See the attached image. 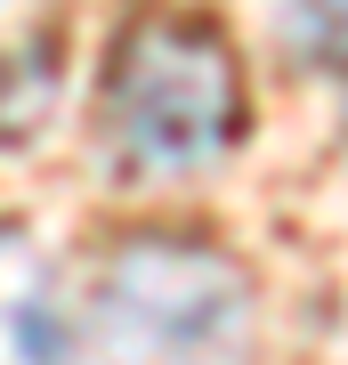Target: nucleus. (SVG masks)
Masks as SVG:
<instances>
[{"mask_svg": "<svg viewBox=\"0 0 348 365\" xmlns=\"http://www.w3.org/2000/svg\"><path fill=\"white\" fill-rule=\"evenodd\" d=\"M90 317L105 365H227L251 333V276L203 235H130Z\"/></svg>", "mask_w": 348, "mask_h": 365, "instance_id": "2", "label": "nucleus"}, {"mask_svg": "<svg viewBox=\"0 0 348 365\" xmlns=\"http://www.w3.org/2000/svg\"><path fill=\"white\" fill-rule=\"evenodd\" d=\"M0 365H81L73 300H65L49 252L9 220H0Z\"/></svg>", "mask_w": 348, "mask_h": 365, "instance_id": "3", "label": "nucleus"}, {"mask_svg": "<svg viewBox=\"0 0 348 365\" xmlns=\"http://www.w3.org/2000/svg\"><path fill=\"white\" fill-rule=\"evenodd\" d=\"M292 25H300V41L316 57L348 66V0H292Z\"/></svg>", "mask_w": 348, "mask_h": 365, "instance_id": "5", "label": "nucleus"}, {"mask_svg": "<svg viewBox=\"0 0 348 365\" xmlns=\"http://www.w3.org/2000/svg\"><path fill=\"white\" fill-rule=\"evenodd\" d=\"M105 146L130 179H186L211 170L243 138V73L235 49L194 16H138L97 81Z\"/></svg>", "mask_w": 348, "mask_h": 365, "instance_id": "1", "label": "nucleus"}, {"mask_svg": "<svg viewBox=\"0 0 348 365\" xmlns=\"http://www.w3.org/2000/svg\"><path fill=\"white\" fill-rule=\"evenodd\" d=\"M0 146H16V138H33L41 130V114L57 106V57H49V41H33V49H0Z\"/></svg>", "mask_w": 348, "mask_h": 365, "instance_id": "4", "label": "nucleus"}]
</instances>
